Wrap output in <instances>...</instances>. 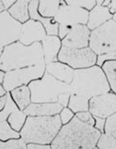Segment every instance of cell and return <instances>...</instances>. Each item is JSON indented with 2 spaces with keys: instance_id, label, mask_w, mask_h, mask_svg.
I'll return each mask as SVG.
<instances>
[{
  "instance_id": "cell-44",
  "label": "cell",
  "mask_w": 116,
  "mask_h": 149,
  "mask_svg": "<svg viewBox=\"0 0 116 149\" xmlns=\"http://www.w3.org/2000/svg\"><path fill=\"white\" fill-rule=\"evenodd\" d=\"M93 149H99V148H97V147H96V146H95V148H93Z\"/></svg>"
},
{
  "instance_id": "cell-6",
  "label": "cell",
  "mask_w": 116,
  "mask_h": 149,
  "mask_svg": "<svg viewBox=\"0 0 116 149\" xmlns=\"http://www.w3.org/2000/svg\"><path fill=\"white\" fill-rule=\"evenodd\" d=\"M89 47L97 56L116 51V23L110 19L90 32Z\"/></svg>"
},
{
  "instance_id": "cell-34",
  "label": "cell",
  "mask_w": 116,
  "mask_h": 149,
  "mask_svg": "<svg viewBox=\"0 0 116 149\" xmlns=\"http://www.w3.org/2000/svg\"><path fill=\"white\" fill-rule=\"evenodd\" d=\"M94 118H95L94 127L96 130H98L99 132H100L101 133H104V127H105V119L97 117V116H94Z\"/></svg>"
},
{
  "instance_id": "cell-2",
  "label": "cell",
  "mask_w": 116,
  "mask_h": 149,
  "mask_svg": "<svg viewBox=\"0 0 116 149\" xmlns=\"http://www.w3.org/2000/svg\"><path fill=\"white\" fill-rule=\"evenodd\" d=\"M44 63L41 43L26 46L17 41L3 49L0 56V70L11 71Z\"/></svg>"
},
{
  "instance_id": "cell-7",
  "label": "cell",
  "mask_w": 116,
  "mask_h": 149,
  "mask_svg": "<svg viewBox=\"0 0 116 149\" xmlns=\"http://www.w3.org/2000/svg\"><path fill=\"white\" fill-rule=\"evenodd\" d=\"M45 63H43L34 66L8 71L5 73L3 86L6 91H11L34 81L39 80L45 73Z\"/></svg>"
},
{
  "instance_id": "cell-17",
  "label": "cell",
  "mask_w": 116,
  "mask_h": 149,
  "mask_svg": "<svg viewBox=\"0 0 116 149\" xmlns=\"http://www.w3.org/2000/svg\"><path fill=\"white\" fill-rule=\"evenodd\" d=\"M39 3V1H29L28 13H29L30 19L40 22L44 28L47 35L58 36L59 35V24L55 20V19L42 18L38 11Z\"/></svg>"
},
{
  "instance_id": "cell-35",
  "label": "cell",
  "mask_w": 116,
  "mask_h": 149,
  "mask_svg": "<svg viewBox=\"0 0 116 149\" xmlns=\"http://www.w3.org/2000/svg\"><path fill=\"white\" fill-rule=\"evenodd\" d=\"M27 149H51L50 145H39V144H27Z\"/></svg>"
},
{
  "instance_id": "cell-21",
  "label": "cell",
  "mask_w": 116,
  "mask_h": 149,
  "mask_svg": "<svg viewBox=\"0 0 116 149\" xmlns=\"http://www.w3.org/2000/svg\"><path fill=\"white\" fill-rule=\"evenodd\" d=\"M61 1H39L38 11L42 18L54 19L60 7Z\"/></svg>"
},
{
  "instance_id": "cell-38",
  "label": "cell",
  "mask_w": 116,
  "mask_h": 149,
  "mask_svg": "<svg viewBox=\"0 0 116 149\" xmlns=\"http://www.w3.org/2000/svg\"><path fill=\"white\" fill-rule=\"evenodd\" d=\"M6 94H7V91H5V89L3 88V86L2 85H0V97L6 95Z\"/></svg>"
},
{
  "instance_id": "cell-22",
  "label": "cell",
  "mask_w": 116,
  "mask_h": 149,
  "mask_svg": "<svg viewBox=\"0 0 116 149\" xmlns=\"http://www.w3.org/2000/svg\"><path fill=\"white\" fill-rule=\"evenodd\" d=\"M105 74L110 91L116 95V61H106L101 66Z\"/></svg>"
},
{
  "instance_id": "cell-13",
  "label": "cell",
  "mask_w": 116,
  "mask_h": 149,
  "mask_svg": "<svg viewBox=\"0 0 116 149\" xmlns=\"http://www.w3.org/2000/svg\"><path fill=\"white\" fill-rule=\"evenodd\" d=\"M90 32L91 31L87 27V25H75L61 40L62 46L70 49H83L89 47Z\"/></svg>"
},
{
  "instance_id": "cell-27",
  "label": "cell",
  "mask_w": 116,
  "mask_h": 149,
  "mask_svg": "<svg viewBox=\"0 0 116 149\" xmlns=\"http://www.w3.org/2000/svg\"><path fill=\"white\" fill-rule=\"evenodd\" d=\"M19 108L14 102L13 98L11 97L10 93H7V100L5 103V107L0 111V122H5L14 111H18Z\"/></svg>"
},
{
  "instance_id": "cell-26",
  "label": "cell",
  "mask_w": 116,
  "mask_h": 149,
  "mask_svg": "<svg viewBox=\"0 0 116 149\" xmlns=\"http://www.w3.org/2000/svg\"><path fill=\"white\" fill-rule=\"evenodd\" d=\"M99 149H116V138L111 134L102 133L96 144Z\"/></svg>"
},
{
  "instance_id": "cell-14",
  "label": "cell",
  "mask_w": 116,
  "mask_h": 149,
  "mask_svg": "<svg viewBox=\"0 0 116 149\" xmlns=\"http://www.w3.org/2000/svg\"><path fill=\"white\" fill-rule=\"evenodd\" d=\"M103 1H96V6L89 12L87 27L90 31L103 25L113 18V14L109 8L102 6Z\"/></svg>"
},
{
  "instance_id": "cell-19",
  "label": "cell",
  "mask_w": 116,
  "mask_h": 149,
  "mask_svg": "<svg viewBox=\"0 0 116 149\" xmlns=\"http://www.w3.org/2000/svg\"><path fill=\"white\" fill-rule=\"evenodd\" d=\"M10 95L20 111H23L31 104V93L27 86H23L11 91Z\"/></svg>"
},
{
  "instance_id": "cell-33",
  "label": "cell",
  "mask_w": 116,
  "mask_h": 149,
  "mask_svg": "<svg viewBox=\"0 0 116 149\" xmlns=\"http://www.w3.org/2000/svg\"><path fill=\"white\" fill-rule=\"evenodd\" d=\"M111 61H116V51L97 56V63H96V65L101 67L104 62Z\"/></svg>"
},
{
  "instance_id": "cell-39",
  "label": "cell",
  "mask_w": 116,
  "mask_h": 149,
  "mask_svg": "<svg viewBox=\"0 0 116 149\" xmlns=\"http://www.w3.org/2000/svg\"><path fill=\"white\" fill-rule=\"evenodd\" d=\"M4 76H5V72L0 70V84L1 83H3V81H4Z\"/></svg>"
},
{
  "instance_id": "cell-32",
  "label": "cell",
  "mask_w": 116,
  "mask_h": 149,
  "mask_svg": "<svg viewBox=\"0 0 116 149\" xmlns=\"http://www.w3.org/2000/svg\"><path fill=\"white\" fill-rule=\"evenodd\" d=\"M62 125H66L75 116V114L68 107H64L59 114Z\"/></svg>"
},
{
  "instance_id": "cell-40",
  "label": "cell",
  "mask_w": 116,
  "mask_h": 149,
  "mask_svg": "<svg viewBox=\"0 0 116 149\" xmlns=\"http://www.w3.org/2000/svg\"><path fill=\"white\" fill-rule=\"evenodd\" d=\"M4 11H5V8H4V6L3 4V2L0 1V14L3 13V12H4Z\"/></svg>"
},
{
  "instance_id": "cell-23",
  "label": "cell",
  "mask_w": 116,
  "mask_h": 149,
  "mask_svg": "<svg viewBox=\"0 0 116 149\" xmlns=\"http://www.w3.org/2000/svg\"><path fill=\"white\" fill-rule=\"evenodd\" d=\"M89 99L84 96L78 95H70L68 103V108H69L75 114L78 112L89 111Z\"/></svg>"
},
{
  "instance_id": "cell-15",
  "label": "cell",
  "mask_w": 116,
  "mask_h": 149,
  "mask_svg": "<svg viewBox=\"0 0 116 149\" xmlns=\"http://www.w3.org/2000/svg\"><path fill=\"white\" fill-rule=\"evenodd\" d=\"M63 108L57 103H31L23 112L28 116H52L59 115Z\"/></svg>"
},
{
  "instance_id": "cell-42",
  "label": "cell",
  "mask_w": 116,
  "mask_h": 149,
  "mask_svg": "<svg viewBox=\"0 0 116 149\" xmlns=\"http://www.w3.org/2000/svg\"><path fill=\"white\" fill-rule=\"evenodd\" d=\"M3 48L0 46V56H1V54H2V52H3Z\"/></svg>"
},
{
  "instance_id": "cell-43",
  "label": "cell",
  "mask_w": 116,
  "mask_h": 149,
  "mask_svg": "<svg viewBox=\"0 0 116 149\" xmlns=\"http://www.w3.org/2000/svg\"><path fill=\"white\" fill-rule=\"evenodd\" d=\"M113 136H115V138H116V132H115V133H114V134H113Z\"/></svg>"
},
{
  "instance_id": "cell-31",
  "label": "cell",
  "mask_w": 116,
  "mask_h": 149,
  "mask_svg": "<svg viewBox=\"0 0 116 149\" xmlns=\"http://www.w3.org/2000/svg\"><path fill=\"white\" fill-rule=\"evenodd\" d=\"M75 117L77 119H79L80 122H84L85 124H88L90 126L95 125V118L92 116V114L89 112V111H82V112H78L75 114Z\"/></svg>"
},
{
  "instance_id": "cell-45",
  "label": "cell",
  "mask_w": 116,
  "mask_h": 149,
  "mask_svg": "<svg viewBox=\"0 0 116 149\" xmlns=\"http://www.w3.org/2000/svg\"><path fill=\"white\" fill-rule=\"evenodd\" d=\"M115 13H116V10H115V12H114V14H115Z\"/></svg>"
},
{
  "instance_id": "cell-29",
  "label": "cell",
  "mask_w": 116,
  "mask_h": 149,
  "mask_svg": "<svg viewBox=\"0 0 116 149\" xmlns=\"http://www.w3.org/2000/svg\"><path fill=\"white\" fill-rule=\"evenodd\" d=\"M65 3L69 5H74L76 7L81 8L84 10H87L88 12L91 11L96 6V1L95 0H89V1H84V0H79V1H75V0H67Z\"/></svg>"
},
{
  "instance_id": "cell-4",
  "label": "cell",
  "mask_w": 116,
  "mask_h": 149,
  "mask_svg": "<svg viewBox=\"0 0 116 149\" xmlns=\"http://www.w3.org/2000/svg\"><path fill=\"white\" fill-rule=\"evenodd\" d=\"M59 116H28L20 131V138L27 144L50 145L62 127Z\"/></svg>"
},
{
  "instance_id": "cell-11",
  "label": "cell",
  "mask_w": 116,
  "mask_h": 149,
  "mask_svg": "<svg viewBox=\"0 0 116 149\" xmlns=\"http://www.w3.org/2000/svg\"><path fill=\"white\" fill-rule=\"evenodd\" d=\"M20 23L14 19L7 11L0 14V46L5 47L19 40Z\"/></svg>"
},
{
  "instance_id": "cell-1",
  "label": "cell",
  "mask_w": 116,
  "mask_h": 149,
  "mask_svg": "<svg viewBox=\"0 0 116 149\" xmlns=\"http://www.w3.org/2000/svg\"><path fill=\"white\" fill-rule=\"evenodd\" d=\"M101 134L93 126L75 116L68 124L62 126L50 147L51 149H93Z\"/></svg>"
},
{
  "instance_id": "cell-18",
  "label": "cell",
  "mask_w": 116,
  "mask_h": 149,
  "mask_svg": "<svg viewBox=\"0 0 116 149\" xmlns=\"http://www.w3.org/2000/svg\"><path fill=\"white\" fill-rule=\"evenodd\" d=\"M45 71L59 81L69 85L74 78L75 70L59 61L52 62L46 65Z\"/></svg>"
},
{
  "instance_id": "cell-37",
  "label": "cell",
  "mask_w": 116,
  "mask_h": 149,
  "mask_svg": "<svg viewBox=\"0 0 116 149\" xmlns=\"http://www.w3.org/2000/svg\"><path fill=\"white\" fill-rule=\"evenodd\" d=\"M6 100H7V94H6V95L3 96V97H0V111L4 108Z\"/></svg>"
},
{
  "instance_id": "cell-36",
  "label": "cell",
  "mask_w": 116,
  "mask_h": 149,
  "mask_svg": "<svg viewBox=\"0 0 116 149\" xmlns=\"http://www.w3.org/2000/svg\"><path fill=\"white\" fill-rule=\"evenodd\" d=\"M2 2H3V4L4 6V8L5 9H9L10 8L14 5V3L16 1H14V0H5V1H2Z\"/></svg>"
},
{
  "instance_id": "cell-41",
  "label": "cell",
  "mask_w": 116,
  "mask_h": 149,
  "mask_svg": "<svg viewBox=\"0 0 116 149\" xmlns=\"http://www.w3.org/2000/svg\"><path fill=\"white\" fill-rule=\"evenodd\" d=\"M112 19L115 21L116 23V13H115V14H113V18H112Z\"/></svg>"
},
{
  "instance_id": "cell-24",
  "label": "cell",
  "mask_w": 116,
  "mask_h": 149,
  "mask_svg": "<svg viewBox=\"0 0 116 149\" xmlns=\"http://www.w3.org/2000/svg\"><path fill=\"white\" fill-rule=\"evenodd\" d=\"M27 117V115L23 112V111L18 110V111H14L11 115L8 116V122L14 131L19 132L23 127Z\"/></svg>"
},
{
  "instance_id": "cell-16",
  "label": "cell",
  "mask_w": 116,
  "mask_h": 149,
  "mask_svg": "<svg viewBox=\"0 0 116 149\" xmlns=\"http://www.w3.org/2000/svg\"><path fill=\"white\" fill-rule=\"evenodd\" d=\"M41 45L45 65L58 61V55L62 48L61 40L59 36L47 35Z\"/></svg>"
},
{
  "instance_id": "cell-30",
  "label": "cell",
  "mask_w": 116,
  "mask_h": 149,
  "mask_svg": "<svg viewBox=\"0 0 116 149\" xmlns=\"http://www.w3.org/2000/svg\"><path fill=\"white\" fill-rule=\"evenodd\" d=\"M116 132V113L109 116L105 119V127H104V132L107 134L113 135Z\"/></svg>"
},
{
  "instance_id": "cell-9",
  "label": "cell",
  "mask_w": 116,
  "mask_h": 149,
  "mask_svg": "<svg viewBox=\"0 0 116 149\" xmlns=\"http://www.w3.org/2000/svg\"><path fill=\"white\" fill-rule=\"evenodd\" d=\"M89 18V12L81 8L69 5L65 1H61L60 7L56 14L55 20L59 25H64L67 27H75L78 24H87Z\"/></svg>"
},
{
  "instance_id": "cell-3",
  "label": "cell",
  "mask_w": 116,
  "mask_h": 149,
  "mask_svg": "<svg viewBox=\"0 0 116 149\" xmlns=\"http://www.w3.org/2000/svg\"><path fill=\"white\" fill-rule=\"evenodd\" d=\"M68 86L70 95H81L89 100L110 91L102 68L98 65L75 70L73 81Z\"/></svg>"
},
{
  "instance_id": "cell-8",
  "label": "cell",
  "mask_w": 116,
  "mask_h": 149,
  "mask_svg": "<svg viewBox=\"0 0 116 149\" xmlns=\"http://www.w3.org/2000/svg\"><path fill=\"white\" fill-rule=\"evenodd\" d=\"M58 61L67 65L75 70L96 65L97 55L89 47L70 49L62 46L58 55Z\"/></svg>"
},
{
  "instance_id": "cell-25",
  "label": "cell",
  "mask_w": 116,
  "mask_h": 149,
  "mask_svg": "<svg viewBox=\"0 0 116 149\" xmlns=\"http://www.w3.org/2000/svg\"><path fill=\"white\" fill-rule=\"evenodd\" d=\"M20 138V133L14 131L8 122H0V141L7 142L12 139Z\"/></svg>"
},
{
  "instance_id": "cell-28",
  "label": "cell",
  "mask_w": 116,
  "mask_h": 149,
  "mask_svg": "<svg viewBox=\"0 0 116 149\" xmlns=\"http://www.w3.org/2000/svg\"><path fill=\"white\" fill-rule=\"evenodd\" d=\"M0 149H27V143L21 138L7 142L0 141Z\"/></svg>"
},
{
  "instance_id": "cell-10",
  "label": "cell",
  "mask_w": 116,
  "mask_h": 149,
  "mask_svg": "<svg viewBox=\"0 0 116 149\" xmlns=\"http://www.w3.org/2000/svg\"><path fill=\"white\" fill-rule=\"evenodd\" d=\"M89 111L93 116L108 118L116 113V95L109 91L92 97L89 102Z\"/></svg>"
},
{
  "instance_id": "cell-12",
  "label": "cell",
  "mask_w": 116,
  "mask_h": 149,
  "mask_svg": "<svg viewBox=\"0 0 116 149\" xmlns=\"http://www.w3.org/2000/svg\"><path fill=\"white\" fill-rule=\"evenodd\" d=\"M46 36V31L40 22L29 19L22 24L19 41L28 46L35 43H41Z\"/></svg>"
},
{
  "instance_id": "cell-5",
  "label": "cell",
  "mask_w": 116,
  "mask_h": 149,
  "mask_svg": "<svg viewBox=\"0 0 116 149\" xmlns=\"http://www.w3.org/2000/svg\"><path fill=\"white\" fill-rule=\"evenodd\" d=\"M32 103H57L68 107L69 86L54 78L45 71L43 77L28 84Z\"/></svg>"
},
{
  "instance_id": "cell-20",
  "label": "cell",
  "mask_w": 116,
  "mask_h": 149,
  "mask_svg": "<svg viewBox=\"0 0 116 149\" xmlns=\"http://www.w3.org/2000/svg\"><path fill=\"white\" fill-rule=\"evenodd\" d=\"M28 3L29 1H17L8 10V13L17 22L24 24L29 20L30 18L28 13Z\"/></svg>"
}]
</instances>
